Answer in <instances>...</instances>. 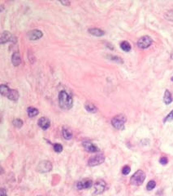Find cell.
Segmentation results:
<instances>
[{
    "instance_id": "obj_1",
    "label": "cell",
    "mask_w": 173,
    "mask_h": 196,
    "mask_svg": "<svg viewBox=\"0 0 173 196\" xmlns=\"http://www.w3.org/2000/svg\"><path fill=\"white\" fill-rule=\"evenodd\" d=\"M73 100L67 91H61L59 94V104L63 110H70L73 107Z\"/></svg>"
},
{
    "instance_id": "obj_2",
    "label": "cell",
    "mask_w": 173,
    "mask_h": 196,
    "mask_svg": "<svg viewBox=\"0 0 173 196\" xmlns=\"http://www.w3.org/2000/svg\"><path fill=\"white\" fill-rule=\"evenodd\" d=\"M145 179V173L142 170H137L132 176L130 179V183L133 186H141Z\"/></svg>"
},
{
    "instance_id": "obj_3",
    "label": "cell",
    "mask_w": 173,
    "mask_h": 196,
    "mask_svg": "<svg viewBox=\"0 0 173 196\" xmlns=\"http://www.w3.org/2000/svg\"><path fill=\"white\" fill-rule=\"evenodd\" d=\"M126 116L124 115H118L111 119V124L114 128L118 130H121L124 128V123L126 122Z\"/></svg>"
},
{
    "instance_id": "obj_4",
    "label": "cell",
    "mask_w": 173,
    "mask_h": 196,
    "mask_svg": "<svg viewBox=\"0 0 173 196\" xmlns=\"http://www.w3.org/2000/svg\"><path fill=\"white\" fill-rule=\"evenodd\" d=\"M53 168L52 163L48 160H43L39 163L38 165L37 166V171L38 173H46L51 172Z\"/></svg>"
},
{
    "instance_id": "obj_5",
    "label": "cell",
    "mask_w": 173,
    "mask_h": 196,
    "mask_svg": "<svg viewBox=\"0 0 173 196\" xmlns=\"http://www.w3.org/2000/svg\"><path fill=\"white\" fill-rule=\"evenodd\" d=\"M104 161H105V155L103 154H98L97 155L91 157L89 160L88 164L90 167H95V166L102 164Z\"/></svg>"
},
{
    "instance_id": "obj_6",
    "label": "cell",
    "mask_w": 173,
    "mask_h": 196,
    "mask_svg": "<svg viewBox=\"0 0 173 196\" xmlns=\"http://www.w3.org/2000/svg\"><path fill=\"white\" fill-rule=\"evenodd\" d=\"M153 40L150 36H143L142 38H140L139 40L137 41V46L142 48V49H146L150 47V45L152 44Z\"/></svg>"
},
{
    "instance_id": "obj_7",
    "label": "cell",
    "mask_w": 173,
    "mask_h": 196,
    "mask_svg": "<svg viewBox=\"0 0 173 196\" xmlns=\"http://www.w3.org/2000/svg\"><path fill=\"white\" fill-rule=\"evenodd\" d=\"M106 184L103 180L97 181L94 184V194H101L106 190Z\"/></svg>"
},
{
    "instance_id": "obj_8",
    "label": "cell",
    "mask_w": 173,
    "mask_h": 196,
    "mask_svg": "<svg viewBox=\"0 0 173 196\" xmlns=\"http://www.w3.org/2000/svg\"><path fill=\"white\" fill-rule=\"evenodd\" d=\"M93 186V181L90 179H84L80 181H78L77 184V188L78 190H85V189H90Z\"/></svg>"
},
{
    "instance_id": "obj_9",
    "label": "cell",
    "mask_w": 173,
    "mask_h": 196,
    "mask_svg": "<svg viewBox=\"0 0 173 196\" xmlns=\"http://www.w3.org/2000/svg\"><path fill=\"white\" fill-rule=\"evenodd\" d=\"M82 146L84 147V149L86 151L90 152V153H95V152L99 151V149H98V147L94 146L90 141H83Z\"/></svg>"
},
{
    "instance_id": "obj_10",
    "label": "cell",
    "mask_w": 173,
    "mask_h": 196,
    "mask_svg": "<svg viewBox=\"0 0 173 196\" xmlns=\"http://www.w3.org/2000/svg\"><path fill=\"white\" fill-rule=\"evenodd\" d=\"M14 39H15V37L13 36L10 32L4 31L3 32V34L1 35L0 42H1V44H4L8 42H13Z\"/></svg>"
},
{
    "instance_id": "obj_11",
    "label": "cell",
    "mask_w": 173,
    "mask_h": 196,
    "mask_svg": "<svg viewBox=\"0 0 173 196\" xmlns=\"http://www.w3.org/2000/svg\"><path fill=\"white\" fill-rule=\"evenodd\" d=\"M43 36V34L41 30H38V29H34L32 31L28 32V38L30 40H38V39H41V37Z\"/></svg>"
},
{
    "instance_id": "obj_12",
    "label": "cell",
    "mask_w": 173,
    "mask_h": 196,
    "mask_svg": "<svg viewBox=\"0 0 173 196\" xmlns=\"http://www.w3.org/2000/svg\"><path fill=\"white\" fill-rule=\"evenodd\" d=\"M38 126L41 128H42L43 130H47L50 128L51 126V121L47 117H41L40 119L38 122Z\"/></svg>"
},
{
    "instance_id": "obj_13",
    "label": "cell",
    "mask_w": 173,
    "mask_h": 196,
    "mask_svg": "<svg viewBox=\"0 0 173 196\" xmlns=\"http://www.w3.org/2000/svg\"><path fill=\"white\" fill-rule=\"evenodd\" d=\"M11 62H12L13 65H15V66H18V65H21V57L20 53H19L18 52H15L12 54V57H11Z\"/></svg>"
},
{
    "instance_id": "obj_14",
    "label": "cell",
    "mask_w": 173,
    "mask_h": 196,
    "mask_svg": "<svg viewBox=\"0 0 173 196\" xmlns=\"http://www.w3.org/2000/svg\"><path fill=\"white\" fill-rule=\"evenodd\" d=\"M7 97H8L9 100H11V101H16L19 98L18 91H16V90H11V89L10 91L8 92V94L7 95Z\"/></svg>"
},
{
    "instance_id": "obj_15",
    "label": "cell",
    "mask_w": 173,
    "mask_h": 196,
    "mask_svg": "<svg viewBox=\"0 0 173 196\" xmlns=\"http://www.w3.org/2000/svg\"><path fill=\"white\" fill-rule=\"evenodd\" d=\"M88 32L92 35H94V36L97 37H101L103 36L105 34V32L103 30H102L100 29H97V28H91V29H88Z\"/></svg>"
},
{
    "instance_id": "obj_16",
    "label": "cell",
    "mask_w": 173,
    "mask_h": 196,
    "mask_svg": "<svg viewBox=\"0 0 173 196\" xmlns=\"http://www.w3.org/2000/svg\"><path fill=\"white\" fill-rule=\"evenodd\" d=\"M173 101L172 96L171 94V92L168 90H166L165 93H164V97H163V101L166 105L171 104Z\"/></svg>"
},
{
    "instance_id": "obj_17",
    "label": "cell",
    "mask_w": 173,
    "mask_h": 196,
    "mask_svg": "<svg viewBox=\"0 0 173 196\" xmlns=\"http://www.w3.org/2000/svg\"><path fill=\"white\" fill-rule=\"evenodd\" d=\"M85 110L90 113H96L98 111V108L96 107L94 105L90 103V102H86L85 105Z\"/></svg>"
},
{
    "instance_id": "obj_18",
    "label": "cell",
    "mask_w": 173,
    "mask_h": 196,
    "mask_svg": "<svg viewBox=\"0 0 173 196\" xmlns=\"http://www.w3.org/2000/svg\"><path fill=\"white\" fill-rule=\"evenodd\" d=\"M27 113H28V115L30 118H34L35 116L39 114V111L38 109H36L35 107H33V106H30L27 109Z\"/></svg>"
},
{
    "instance_id": "obj_19",
    "label": "cell",
    "mask_w": 173,
    "mask_h": 196,
    "mask_svg": "<svg viewBox=\"0 0 173 196\" xmlns=\"http://www.w3.org/2000/svg\"><path fill=\"white\" fill-rule=\"evenodd\" d=\"M11 89L9 88V87L8 85H5V84H2L1 87H0V92H1V94L3 95V96H5L7 97V95L8 94V92L10 91Z\"/></svg>"
},
{
    "instance_id": "obj_20",
    "label": "cell",
    "mask_w": 173,
    "mask_h": 196,
    "mask_svg": "<svg viewBox=\"0 0 173 196\" xmlns=\"http://www.w3.org/2000/svg\"><path fill=\"white\" fill-rule=\"evenodd\" d=\"M62 135L63 137L65 140H70V139H72V137H73V133L68 129H63Z\"/></svg>"
},
{
    "instance_id": "obj_21",
    "label": "cell",
    "mask_w": 173,
    "mask_h": 196,
    "mask_svg": "<svg viewBox=\"0 0 173 196\" xmlns=\"http://www.w3.org/2000/svg\"><path fill=\"white\" fill-rule=\"evenodd\" d=\"M120 47H121V49L124 52H129L130 50H131V45L129 43V42H127V41H124V42H122L120 43Z\"/></svg>"
},
{
    "instance_id": "obj_22",
    "label": "cell",
    "mask_w": 173,
    "mask_h": 196,
    "mask_svg": "<svg viewBox=\"0 0 173 196\" xmlns=\"http://www.w3.org/2000/svg\"><path fill=\"white\" fill-rule=\"evenodd\" d=\"M12 124L16 128H21L22 126H23V121L20 119H14L12 122Z\"/></svg>"
},
{
    "instance_id": "obj_23",
    "label": "cell",
    "mask_w": 173,
    "mask_h": 196,
    "mask_svg": "<svg viewBox=\"0 0 173 196\" xmlns=\"http://www.w3.org/2000/svg\"><path fill=\"white\" fill-rule=\"evenodd\" d=\"M54 150L56 153H61L63 150V146L60 143H54Z\"/></svg>"
},
{
    "instance_id": "obj_24",
    "label": "cell",
    "mask_w": 173,
    "mask_h": 196,
    "mask_svg": "<svg viewBox=\"0 0 173 196\" xmlns=\"http://www.w3.org/2000/svg\"><path fill=\"white\" fill-rule=\"evenodd\" d=\"M155 186H156V182L155 181H150L146 186V189H147V191H152Z\"/></svg>"
},
{
    "instance_id": "obj_25",
    "label": "cell",
    "mask_w": 173,
    "mask_h": 196,
    "mask_svg": "<svg viewBox=\"0 0 173 196\" xmlns=\"http://www.w3.org/2000/svg\"><path fill=\"white\" fill-rule=\"evenodd\" d=\"M164 17L167 20H168V21H173V10H171L169 12H166Z\"/></svg>"
},
{
    "instance_id": "obj_26",
    "label": "cell",
    "mask_w": 173,
    "mask_h": 196,
    "mask_svg": "<svg viewBox=\"0 0 173 196\" xmlns=\"http://www.w3.org/2000/svg\"><path fill=\"white\" fill-rule=\"evenodd\" d=\"M130 171H131V168L129 166H124L123 167V169H122V173L124 174V175H128L130 173Z\"/></svg>"
},
{
    "instance_id": "obj_27",
    "label": "cell",
    "mask_w": 173,
    "mask_h": 196,
    "mask_svg": "<svg viewBox=\"0 0 173 196\" xmlns=\"http://www.w3.org/2000/svg\"><path fill=\"white\" fill-rule=\"evenodd\" d=\"M173 120V110H171V112L169 114V115L167 116V117L164 119V123H166V122H168V121H171Z\"/></svg>"
},
{
    "instance_id": "obj_28",
    "label": "cell",
    "mask_w": 173,
    "mask_h": 196,
    "mask_svg": "<svg viewBox=\"0 0 173 196\" xmlns=\"http://www.w3.org/2000/svg\"><path fill=\"white\" fill-rule=\"evenodd\" d=\"M109 57L111 58V60H115V61H117V62L119 63H123V60H121V58L118 57H114V56H110Z\"/></svg>"
},
{
    "instance_id": "obj_29",
    "label": "cell",
    "mask_w": 173,
    "mask_h": 196,
    "mask_svg": "<svg viewBox=\"0 0 173 196\" xmlns=\"http://www.w3.org/2000/svg\"><path fill=\"white\" fill-rule=\"evenodd\" d=\"M168 160L166 157H162V158H160V160H159V163H160L162 165H166L168 163Z\"/></svg>"
},
{
    "instance_id": "obj_30",
    "label": "cell",
    "mask_w": 173,
    "mask_h": 196,
    "mask_svg": "<svg viewBox=\"0 0 173 196\" xmlns=\"http://www.w3.org/2000/svg\"><path fill=\"white\" fill-rule=\"evenodd\" d=\"M61 3H62L63 5H65V6H69L70 5L69 2H61Z\"/></svg>"
},
{
    "instance_id": "obj_31",
    "label": "cell",
    "mask_w": 173,
    "mask_h": 196,
    "mask_svg": "<svg viewBox=\"0 0 173 196\" xmlns=\"http://www.w3.org/2000/svg\"><path fill=\"white\" fill-rule=\"evenodd\" d=\"M171 81H173V77H172V78H171Z\"/></svg>"
}]
</instances>
